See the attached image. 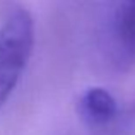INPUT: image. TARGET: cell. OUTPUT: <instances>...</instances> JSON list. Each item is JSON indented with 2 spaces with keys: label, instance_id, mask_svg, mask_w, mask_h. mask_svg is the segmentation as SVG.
I'll list each match as a JSON object with an SVG mask.
<instances>
[{
  "label": "cell",
  "instance_id": "6da1fadb",
  "mask_svg": "<svg viewBox=\"0 0 135 135\" xmlns=\"http://www.w3.org/2000/svg\"><path fill=\"white\" fill-rule=\"evenodd\" d=\"M34 19L27 9H10L0 27V106L16 89L34 48Z\"/></svg>",
  "mask_w": 135,
  "mask_h": 135
},
{
  "label": "cell",
  "instance_id": "7a4b0ae2",
  "mask_svg": "<svg viewBox=\"0 0 135 135\" xmlns=\"http://www.w3.org/2000/svg\"><path fill=\"white\" fill-rule=\"evenodd\" d=\"M115 55L120 67L135 63V0H122L113 21Z\"/></svg>",
  "mask_w": 135,
  "mask_h": 135
},
{
  "label": "cell",
  "instance_id": "3957f363",
  "mask_svg": "<svg viewBox=\"0 0 135 135\" xmlns=\"http://www.w3.org/2000/svg\"><path fill=\"white\" fill-rule=\"evenodd\" d=\"M77 111L87 125L104 127L118 116V103L108 89L94 86L80 94L77 101Z\"/></svg>",
  "mask_w": 135,
  "mask_h": 135
}]
</instances>
